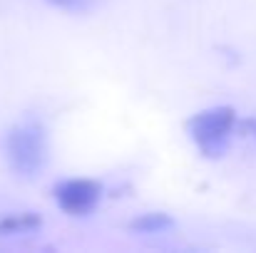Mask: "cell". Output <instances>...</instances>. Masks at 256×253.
Segmentation results:
<instances>
[{
	"label": "cell",
	"instance_id": "6da1fadb",
	"mask_svg": "<svg viewBox=\"0 0 256 253\" xmlns=\"http://www.w3.org/2000/svg\"><path fill=\"white\" fill-rule=\"evenodd\" d=\"M10 169L22 179H35L48 164V134L38 119H25L8 132L5 142Z\"/></svg>",
	"mask_w": 256,
	"mask_h": 253
},
{
	"label": "cell",
	"instance_id": "7a4b0ae2",
	"mask_svg": "<svg viewBox=\"0 0 256 253\" xmlns=\"http://www.w3.org/2000/svg\"><path fill=\"white\" fill-rule=\"evenodd\" d=\"M234 122H236V112L232 107H214V109H204L194 114L186 129H189V137L196 142L199 152L209 159H216L229 147Z\"/></svg>",
	"mask_w": 256,
	"mask_h": 253
},
{
	"label": "cell",
	"instance_id": "3957f363",
	"mask_svg": "<svg viewBox=\"0 0 256 253\" xmlns=\"http://www.w3.org/2000/svg\"><path fill=\"white\" fill-rule=\"evenodd\" d=\"M102 199V184L97 179H68L55 186L58 206L70 216H87Z\"/></svg>",
	"mask_w": 256,
	"mask_h": 253
},
{
	"label": "cell",
	"instance_id": "277c9868",
	"mask_svg": "<svg viewBox=\"0 0 256 253\" xmlns=\"http://www.w3.org/2000/svg\"><path fill=\"white\" fill-rule=\"evenodd\" d=\"M40 226V216L38 214H10L5 219H0V234H25Z\"/></svg>",
	"mask_w": 256,
	"mask_h": 253
},
{
	"label": "cell",
	"instance_id": "5b68a950",
	"mask_svg": "<svg viewBox=\"0 0 256 253\" xmlns=\"http://www.w3.org/2000/svg\"><path fill=\"white\" fill-rule=\"evenodd\" d=\"M172 226H174V221H172L167 214H160V211H154V214H142L140 219H134V221L130 224V229H132V231H140V234H160V231L172 229Z\"/></svg>",
	"mask_w": 256,
	"mask_h": 253
},
{
	"label": "cell",
	"instance_id": "8992f818",
	"mask_svg": "<svg viewBox=\"0 0 256 253\" xmlns=\"http://www.w3.org/2000/svg\"><path fill=\"white\" fill-rule=\"evenodd\" d=\"M48 2H52L55 7L65 12H87L94 5V0H48Z\"/></svg>",
	"mask_w": 256,
	"mask_h": 253
},
{
	"label": "cell",
	"instance_id": "52a82bcc",
	"mask_svg": "<svg viewBox=\"0 0 256 253\" xmlns=\"http://www.w3.org/2000/svg\"><path fill=\"white\" fill-rule=\"evenodd\" d=\"M244 129H249L252 134L256 137V119H249V122H244Z\"/></svg>",
	"mask_w": 256,
	"mask_h": 253
}]
</instances>
